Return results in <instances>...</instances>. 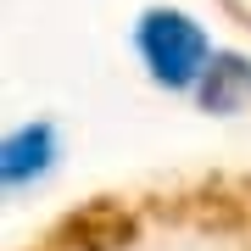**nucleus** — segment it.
<instances>
[{
    "label": "nucleus",
    "instance_id": "f257e3e1",
    "mask_svg": "<svg viewBox=\"0 0 251 251\" xmlns=\"http://www.w3.org/2000/svg\"><path fill=\"white\" fill-rule=\"evenodd\" d=\"M134 50H140L145 73L156 84H168V90H196L206 78V67H212V39L201 34V23H190L173 6H156L140 17Z\"/></svg>",
    "mask_w": 251,
    "mask_h": 251
},
{
    "label": "nucleus",
    "instance_id": "f03ea898",
    "mask_svg": "<svg viewBox=\"0 0 251 251\" xmlns=\"http://www.w3.org/2000/svg\"><path fill=\"white\" fill-rule=\"evenodd\" d=\"M196 95H201L206 112H234L251 95V67L240 56H212V67H206V78L196 84Z\"/></svg>",
    "mask_w": 251,
    "mask_h": 251
}]
</instances>
